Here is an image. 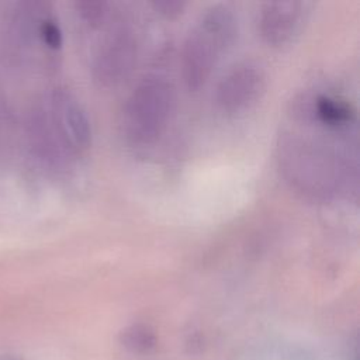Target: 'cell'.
<instances>
[{
	"mask_svg": "<svg viewBox=\"0 0 360 360\" xmlns=\"http://www.w3.org/2000/svg\"><path fill=\"white\" fill-rule=\"evenodd\" d=\"M292 128L277 138L276 160L284 181L302 198L326 202L338 197L354 169L342 143L349 134L326 129L295 112Z\"/></svg>",
	"mask_w": 360,
	"mask_h": 360,
	"instance_id": "cell-1",
	"label": "cell"
},
{
	"mask_svg": "<svg viewBox=\"0 0 360 360\" xmlns=\"http://www.w3.org/2000/svg\"><path fill=\"white\" fill-rule=\"evenodd\" d=\"M35 155L49 166H65L91 146V124L79 98L65 87L52 89L28 118Z\"/></svg>",
	"mask_w": 360,
	"mask_h": 360,
	"instance_id": "cell-2",
	"label": "cell"
},
{
	"mask_svg": "<svg viewBox=\"0 0 360 360\" xmlns=\"http://www.w3.org/2000/svg\"><path fill=\"white\" fill-rule=\"evenodd\" d=\"M238 35V20L225 4L204 10L188 30L180 53L181 76L190 90L202 87Z\"/></svg>",
	"mask_w": 360,
	"mask_h": 360,
	"instance_id": "cell-3",
	"label": "cell"
},
{
	"mask_svg": "<svg viewBox=\"0 0 360 360\" xmlns=\"http://www.w3.org/2000/svg\"><path fill=\"white\" fill-rule=\"evenodd\" d=\"M176 107V91L162 75L142 77L128 94L120 120L124 139L132 146H149L166 131Z\"/></svg>",
	"mask_w": 360,
	"mask_h": 360,
	"instance_id": "cell-4",
	"label": "cell"
},
{
	"mask_svg": "<svg viewBox=\"0 0 360 360\" xmlns=\"http://www.w3.org/2000/svg\"><path fill=\"white\" fill-rule=\"evenodd\" d=\"M138 60L136 32L128 22L112 24L96 48L91 73L101 87H115L127 80Z\"/></svg>",
	"mask_w": 360,
	"mask_h": 360,
	"instance_id": "cell-5",
	"label": "cell"
},
{
	"mask_svg": "<svg viewBox=\"0 0 360 360\" xmlns=\"http://www.w3.org/2000/svg\"><path fill=\"white\" fill-rule=\"evenodd\" d=\"M266 87L264 69L253 60H243L228 69L219 79L214 91V101L217 108L226 115L242 114L256 105Z\"/></svg>",
	"mask_w": 360,
	"mask_h": 360,
	"instance_id": "cell-6",
	"label": "cell"
},
{
	"mask_svg": "<svg viewBox=\"0 0 360 360\" xmlns=\"http://www.w3.org/2000/svg\"><path fill=\"white\" fill-rule=\"evenodd\" d=\"M292 112L326 129L350 134L356 125V108L342 96L332 93L305 94L294 101Z\"/></svg>",
	"mask_w": 360,
	"mask_h": 360,
	"instance_id": "cell-7",
	"label": "cell"
},
{
	"mask_svg": "<svg viewBox=\"0 0 360 360\" xmlns=\"http://www.w3.org/2000/svg\"><path fill=\"white\" fill-rule=\"evenodd\" d=\"M307 6L302 1H267L257 13V31L270 46H284L300 32Z\"/></svg>",
	"mask_w": 360,
	"mask_h": 360,
	"instance_id": "cell-8",
	"label": "cell"
},
{
	"mask_svg": "<svg viewBox=\"0 0 360 360\" xmlns=\"http://www.w3.org/2000/svg\"><path fill=\"white\" fill-rule=\"evenodd\" d=\"M118 340L132 354H148L158 343L153 329L145 323H132L124 328L118 335Z\"/></svg>",
	"mask_w": 360,
	"mask_h": 360,
	"instance_id": "cell-9",
	"label": "cell"
},
{
	"mask_svg": "<svg viewBox=\"0 0 360 360\" xmlns=\"http://www.w3.org/2000/svg\"><path fill=\"white\" fill-rule=\"evenodd\" d=\"M79 17L90 27H98L110 15L108 4L104 1H79L76 3Z\"/></svg>",
	"mask_w": 360,
	"mask_h": 360,
	"instance_id": "cell-10",
	"label": "cell"
},
{
	"mask_svg": "<svg viewBox=\"0 0 360 360\" xmlns=\"http://www.w3.org/2000/svg\"><path fill=\"white\" fill-rule=\"evenodd\" d=\"M153 7L162 15H165L167 18H173V17H177L183 13L186 4L181 3V1H156L153 4Z\"/></svg>",
	"mask_w": 360,
	"mask_h": 360,
	"instance_id": "cell-11",
	"label": "cell"
}]
</instances>
